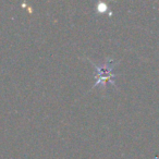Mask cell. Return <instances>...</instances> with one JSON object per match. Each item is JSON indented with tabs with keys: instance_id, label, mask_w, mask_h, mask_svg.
Wrapping results in <instances>:
<instances>
[{
	"instance_id": "cell-1",
	"label": "cell",
	"mask_w": 159,
	"mask_h": 159,
	"mask_svg": "<svg viewBox=\"0 0 159 159\" xmlns=\"http://www.w3.org/2000/svg\"><path fill=\"white\" fill-rule=\"evenodd\" d=\"M92 63L95 66V69H96V83L94 85V87H96L97 85L99 84H102V85H106L107 82H110L112 83L113 85L116 84L115 82V77L116 75L112 74V70L118 64V62H115L113 60H107L102 66H97L95 64L94 62Z\"/></svg>"
}]
</instances>
